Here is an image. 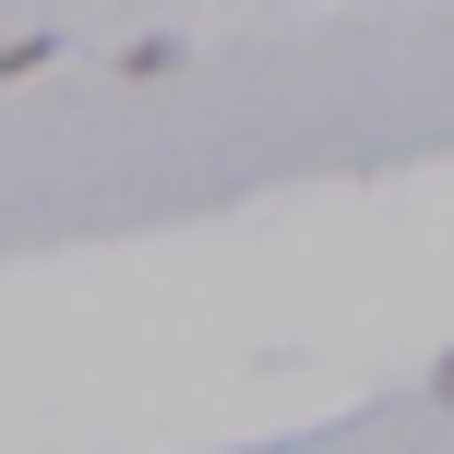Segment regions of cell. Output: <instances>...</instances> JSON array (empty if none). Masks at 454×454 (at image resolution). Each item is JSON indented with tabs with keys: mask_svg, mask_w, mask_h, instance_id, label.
<instances>
[{
	"mask_svg": "<svg viewBox=\"0 0 454 454\" xmlns=\"http://www.w3.org/2000/svg\"><path fill=\"white\" fill-rule=\"evenodd\" d=\"M442 395H454V347H442Z\"/></svg>",
	"mask_w": 454,
	"mask_h": 454,
	"instance_id": "obj_1",
	"label": "cell"
}]
</instances>
